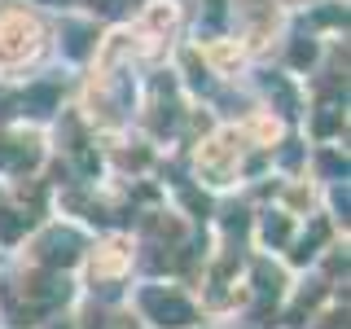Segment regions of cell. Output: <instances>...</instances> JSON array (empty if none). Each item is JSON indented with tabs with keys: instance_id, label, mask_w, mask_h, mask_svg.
I'll list each match as a JSON object with an SVG mask.
<instances>
[{
	"instance_id": "obj_6",
	"label": "cell",
	"mask_w": 351,
	"mask_h": 329,
	"mask_svg": "<svg viewBox=\"0 0 351 329\" xmlns=\"http://www.w3.org/2000/svg\"><path fill=\"white\" fill-rule=\"evenodd\" d=\"M290 58H294V66H307V62L316 58V49H312L307 40H299V44H294V53H290Z\"/></svg>"
},
{
	"instance_id": "obj_2",
	"label": "cell",
	"mask_w": 351,
	"mask_h": 329,
	"mask_svg": "<svg viewBox=\"0 0 351 329\" xmlns=\"http://www.w3.org/2000/svg\"><path fill=\"white\" fill-rule=\"evenodd\" d=\"M75 255H80V237L75 233H53L44 241V259L49 263H71Z\"/></svg>"
},
{
	"instance_id": "obj_3",
	"label": "cell",
	"mask_w": 351,
	"mask_h": 329,
	"mask_svg": "<svg viewBox=\"0 0 351 329\" xmlns=\"http://www.w3.org/2000/svg\"><path fill=\"white\" fill-rule=\"evenodd\" d=\"M53 106H58V88H53V84H40V88L27 93V110H31V114H49Z\"/></svg>"
},
{
	"instance_id": "obj_4",
	"label": "cell",
	"mask_w": 351,
	"mask_h": 329,
	"mask_svg": "<svg viewBox=\"0 0 351 329\" xmlns=\"http://www.w3.org/2000/svg\"><path fill=\"white\" fill-rule=\"evenodd\" d=\"M84 40H88L84 31H80V27H71V31H66V53H71V58H84V49H88Z\"/></svg>"
},
{
	"instance_id": "obj_8",
	"label": "cell",
	"mask_w": 351,
	"mask_h": 329,
	"mask_svg": "<svg viewBox=\"0 0 351 329\" xmlns=\"http://www.w3.org/2000/svg\"><path fill=\"white\" fill-rule=\"evenodd\" d=\"M334 123H338V114H321L316 119V132H334Z\"/></svg>"
},
{
	"instance_id": "obj_7",
	"label": "cell",
	"mask_w": 351,
	"mask_h": 329,
	"mask_svg": "<svg viewBox=\"0 0 351 329\" xmlns=\"http://www.w3.org/2000/svg\"><path fill=\"white\" fill-rule=\"evenodd\" d=\"M285 233H290V224L277 215V219H268V241H285Z\"/></svg>"
},
{
	"instance_id": "obj_5",
	"label": "cell",
	"mask_w": 351,
	"mask_h": 329,
	"mask_svg": "<svg viewBox=\"0 0 351 329\" xmlns=\"http://www.w3.org/2000/svg\"><path fill=\"white\" fill-rule=\"evenodd\" d=\"M31 158H36V149H9L0 141V162H31Z\"/></svg>"
},
{
	"instance_id": "obj_1",
	"label": "cell",
	"mask_w": 351,
	"mask_h": 329,
	"mask_svg": "<svg viewBox=\"0 0 351 329\" xmlns=\"http://www.w3.org/2000/svg\"><path fill=\"white\" fill-rule=\"evenodd\" d=\"M141 303H145V312L158 321L162 329H180L193 321V307L184 299H176V294H162V290H145L141 294Z\"/></svg>"
}]
</instances>
